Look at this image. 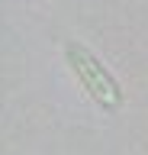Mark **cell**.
Wrapping results in <instances>:
<instances>
[{
  "instance_id": "6da1fadb",
  "label": "cell",
  "mask_w": 148,
  "mask_h": 155,
  "mask_svg": "<svg viewBox=\"0 0 148 155\" xmlns=\"http://www.w3.org/2000/svg\"><path fill=\"white\" fill-rule=\"evenodd\" d=\"M65 58H68L71 71L77 74L80 87H84L103 110H119V107H122V91H119V84L113 81V74L103 68V61H100L90 48H84L80 42H68V45H65Z\"/></svg>"
}]
</instances>
